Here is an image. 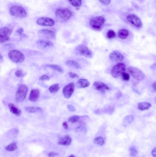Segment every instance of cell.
<instances>
[{
    "label": "cell",
    "instance_id": "484cf974",
    "mask_svg": "<svg viewBox=\"0 0 156 157\" xmlns=\"http://www.w3.org/2000/svg\"><path fill=\"white\" fill-rule=\"evenodd\" d=\"M134 121V118L132 116L128 115L125 117L123 119V124L124 126H127L131 124Z\"/></svg>",
    "mask_w": 156,
    "mask_h": 157
},
{
    "label": "cell",
    "instance_id": "74e56055",
    "mask_svg": "<svg viewBox=\"0 0 156 157\" xmlns=\"http://www.w3.org/2000/svg\"><path fill=\"white\" fill-rule=\"evenodd\" d=\"M122 77L123 80H126V81H127L130 79V75L129 74H127V73H123L122 75Z\"/></svg>",
    "mask_w": 156,
    "mask_h": 157
},
{
    "label": "cell",
    "instance_id": "d4e9b609",
    "mask_svg": "<svg viewBox=\"0 0 156 157\" xmlns=\"http://www.w3.org/2000/svg\"><path fill=\"white\" fill-rule=\"evenodd\" d=\"M46 67L50 68V69H53L54 70L60 72V73H63V70L62 67L56 64H48L46 65Z\"/></svg>",
    "mask_w": 156,
    "mask_h": 157
},
{
    "label": "cell",
    "instance_id": "8992f818",
    "mask_svg": "<svg viewBox=\"0 0 156 157\" xmlns=\"http://www.w3.org/2000/svg\"><path fill=\"white\" fill-rule=\"evenodd\" d=\"M105 22V19L103 16H96L91 18L89 21L90 25L95 30H99Z\"/></svg>",
    "mask_w": 156,
    "mask_h": 157
},
{
    "label": "cell",
    "instance_id": "4dcf8cb0",
    "mask_svg": "<svg viewBox=\"0 0 156 157\" xmlns=\"http://www.w3.org/2000/svg\"><path fill=\"white\" fill-rule=\"evenodd\" d=\"M80 117L78 115H73L69 117L68 119V121L71 123H74L77 122L79 120Z\"/></svg>",
    "mask_w": 156,
    "mask_h": 157
},
{
    "label": "cell",
    "instance_id": "e0dca14e",
    "mask_svg": "<svg viewBox=\"0 0 156 157\" xmlns=\"http://www.w3.org/2000/svg\"><path fill=\"white\" fill-rule=\"evenodd\" d=\"M90 83L88 80L82 78L77 81L76 84V86L77 88L82 89V88L88 87L89 86H90Z\"/></svg>",
    "mask_w": 156,
    "mask_h": 157
},
{
    "label": "cell",
    "instance_id": "44dd1931",
    "mask_svg": "<svg viewBox=\"0 0 156 157\" xmlns=\"http://www.w3.org/2000/svg\"><path fill=\"white\" fill-rule=\"evenodd\" d=\"M151 107L150 103L147 102H139L137 104V108L140 110L144 111L147 110Z\"/></svg>",
    "mask_w": 156,
    "mask_h": 157
},
{
    "label": "cell",
    "instance_id": "e575fe53",
    "mask_svg": "<svg viewBox=\"0 0 156 157\" xmlns=\"http://www.w3.org/2000/svg\"><path fill=\"white\" fill-rule=\"evenodd\" d=\"M16 76L17 77H23L24 76V74L23 73V71L22 70H18L15 72Z\"/></svg>",
    "mask_w": 156,
    "mask_h": 157
},
{
    "label": "cell",
    "instance_id": "277c9868",
    "mask_svg": "<svg viewBox=\"0 0 156 157\" xmlns=\"http://www.w3.org/2000/svg\"><path fill=\"white\" fill-rule=\"evenodd\" d=\"M56 16L59 19L67 21L72 16V12L68 9H59L56 11Z\"/></svg>",
    "mask_w": 156,
    "mask_h": 157
},
{
    "label": "cell",
    "instance_id": "bcb514c9",
    "mask_svg": "<svg viewBox=\"0 0 156 157\" xmlns=\"http://www.w3.org/2000/svg\"><path fill=\"white\" fill-rule=\"evenodd\" d=\"M152 88H153L154 91L156 92V81L154 82L152 84Z\"/></svg>",
    "mask_w": 156,
    "mask_h": 157
},
{
    "label": "cell",
    "instance_id": "603a6c76",
    "mask_svg": "<svg viewBox=\"0 0 156 157\" xmlns=\"http://www.w3.org/2000/svg\"><path fill=\"white\" fill-rule=\"evenodd\" d=\"M129 35V31L127 29H121L118 32V36L122 40L126 39L128 37Z\"/></svg>",
    "mask_w": 156,
    "mask_h": 157
},
{
    "label": "cell",
    "instance_id": "ab89813d",
    "mask_svg": "<svg viewBox=\"0 0 156 157\" xmlns=\"http://www.w3.org/2000/svg\"><path fill=\"white\" fill-rule=\"evenodd\" d=\"M68 110L71 111V112H74L76 111V108L74 107L72 105L68 104L67 106Z\"/></svg>",
    "mask_w": 156,
    "mask_h": 157
},
{
    "label": "cell",
    "instance_id": "7c38bea8",
    "mask_svg": "<svg viewBox=\"0 0 156 157\" xmlns=\"http://www.w3.org/2000/svg\"><path fill=\"white\" fill-rule=\"evenodd\" d=\"M75 85L73 82L70 83L67 86H65L63 89V94L66 98H69L72 95L74 91Z\"/></svg>",
    "mask_w": 156,
    "mask_h": 157
},
{
    "label": "cell",
    "instance_id": "f1b7e54d",
    "mask_svg": "<svg viewBox=\"0 0 156 157\" xmlns=\"http://www.w3.org/2000/svg\"><path fill=\"white\" fill-rule=\"evenodd\" d=\"M71 5L76 7H79L82 5V0H68Z\"/></svg>",
    "mask_w": 156,
    "mask_h": 157
},
{
    "label": "cell",
    "instance_id": "4316f807",
    "mask_svg": "<svg viewBox=\"0 0 156 157\" xmlns=\"http://www.w3.org/2000/svg\"><path fill=\"white\" fill-rule=\"evenodd\" d=\"M60 90L59 84H54L50 86L49 88V90L51 93H56Z\"/></svg>",
    "mask_w": 156,
    "mask_h": 157
},
{
    "label": "cell",
    "instance_id": "1f68e13d",
    "mask_svg": "<svg viewBox=\"0 0 156 157\" xmlns=\"http://www.w3.org/2000/svg\"><path fill=\"white\" fill-rule=\"evenodd\" d=\"M107 38L108 39H113L116 37V33L113 30H109L106 34Z\"/></svg>",
    "mask_w": 156,
    "mask_h": 157
},
{
    "label": "cell",
    "instance_id": "b9f144b4",
    "mask_svg": "<svg viewBox=\"0 0 156 157\" xmlns=\"http://www.w3.org/2000/svg\"><path fill=\"white\" fill-rule=\"evenodd\" d=\"M77 130H79V131H86V129L85 127L83 126H80L78 127L77 128Z\"/></svg>",
    "mask_w": 156,
    "mask_h": 157
},
{
    "label": "cell",
    "instance_id": "9a60e30c",
    "mask_svg": "<svg viewBox=\"0 0 156 157\" xmlns=\"http://www.w3.org/2000/svg\"><path fill=\"white\" fill-rule=\"evenodd\" d=\"M109 58L112 61L119 62V61H123L124 59V57L119 51H114L109 54Z\"/></svg>",
    "mask_w": 156,
    "mask_h": 157
},
{
    "label": "cell",
    "instance_id": "c3c4849f",
    "mask_svg": "<svg viewBox=\"0 0 156 157\" xmlns=\"http://www.w3.org/2000/svg\"><path fill=\"white\" fill-rule=\"evenodd\" d=\"M0 60H1V62H2V61L3 60V56H2V55H1V56H0Z\"/></svg>",
    "mask_w": 156,
    "mask_h": 157
},
{
    "label": "cell",
    "instance_id": "f6af8a7d",
    "mask_svg": "<svg viewBox=\"0 0 156 157\" xmlns=\"http://www.w3.org/2000/svg\"><path fill=\"white\" fill-rule=\"evenodd\" d=\"M24 29L23 28H20V29H18L17 31V33L18 34L21 35L22 34L23 32H24Z\"/></svg>",
    "mask_w": 156,
    "mask_h": 157
},
{
    "label": "cell",
    "instance_id": "83f0119b",
    "mask_svg": "<svg viewBox=\"0 0 156 157\" xmlns=\"http://www.w3.org/2000/svg\"><path fill=\"white\" fill-rule=\"evenodd\" d=\"M18 149V146L15 142H12L9 145L6 146L5 149L8 151H14Z\"/></svg>",
    "mask_w": 156,
    "mask_h": 157
},
{
    "label": "cell",
    "instance_id": "9c48e42d",
    "mask_svg": "<svg viewBox=\"0 0 156 157\" xmlns=\"http://www.w3.org/2000/svg\"><path fill=\"white\" fill-rule=\"evenodd\" d=\"M38 36L42 40L54 39L55 38L54 32L50 30L43 29L38 32Z\"/></svg>",
    "mask_w": 156,
    "mask_h": 157
},
{
    "label": "cell",
    "instance_id": "ffe728a7",
    "mask_svg": "<svg viewBox=\"0 0 156 157\" xmlns=\"http://www.w3.org/2000/svg\"><path fill=\"white\" fill-rule=\"evenodd\" d=\"M37 43L38 46L43 48L50 47L53 46V44L50 41H47L45 40H40L37 41Z\"/></svg>",
    "mask_w": 156,
    "mask_h": 157
},
{
    "label": "cell",
    "instance_id": "4fadbf2b",
    "mask_svg": "<svg viewBox=\"0 0 156 157\" xmlns=\"http://www.w3.org/2000/svg\"><path fill=\"white\" fill-rule=\"evenodd\" d=\"M36 23L38 25L43 26H53L55 22L53 19L47 17H41L38 19Z\"/></svg>",
    "mask_w": 156,
    "mask_h": 157
},
{
    "label": "cell",
    "instance_id": "ba28073f",
    "mask_svg": "<svg viewBox=\"0 0 156 157\" xmlns=\"http://www.w3.org/2000/svg\"><path fill=\"white\" fill-rule=\"evenodd\" d=\"M127 21L132 25L138 28H141L142 27V23L141 19L137 16L134 14H130L127 17Z\"/></svg>",
    "mask_w": 156,
    "mask_h": 157
},
{
    "label": "cell",
    "instance_id": "60d3db41",
    "mask_svg": "<svg viewBox=\"0 0 156 157\" xmlns=\"http://www.w3.org/2000/svg\"><path fill=\"white\" fill-rule=\"evenodd\" d=\"M59 155V154L56 152H50L49 154V157H54L55 156H58Z\"/></svg>",
    "mask_w": 156,
    "mask_h": 157
},
{
    "label": "cell",
    "instance_id": "f907efd6",
    "mask_svg": "<svg viewBox=\"0 0 156 157\" xmlns=\"http://www.w3.org/2000/svg\"><path fill=\"white\" fill-rule=\"evenodd\" d=\"M155 102H156V100H155Z\"/></svg>",
    "mask_w": 156,
    "mask_h": 157
},
{
    "label": "cell",
    "instance_id": "2e32d148",
    "mask_svg": "<svg viewBox=\"0 0 156 157\" xmlns=\"http://www.w3.org/2000/svg\"><path fill=\"white\" fill-rule=\"evenodd\" d=\"M40 92L38 89H34L31 90L30 93L29 100L31 102H36L39 98Z\"/></svg>",
    "mask_w": 156,
    "mask_h": 157
},
{
    "label": "cell",
    "instance_id": "52a82bcc",
    "mask_svg": "<svg viewBox=\"0 0 156 157\" xmlns=\"http://www.w3.org/2000/svg\"><path fill=\"white\" fill-rule=\"evenodd\" d=\"M127 71L136 80L141 81L145 78V75L142 70L136 67H129L127 69Z\"/></svg>",
    "mask_w": 156,
    "mask_h": 157
},
{
    "label": "cell",
    "instance_id": "5b68a950",
    "mask_svg": "<svg viewBox=\"0 0 156 157\" xmlns=\"http://www.w3.org/2000/svg\"><path fill=\"white\" fill-rule=\"evenodd\" d=\"M126 70V66L122 63H119L115 65L111 70V75L113 77L117 78L125 73Z\"/></svg>",
    "mask_w": 156,
    "mask_h": 157
},
{
    "label": "cell",
    "instance_id": "f35d334b",
    "mask_svg": "<svg viewBox=\"0 0 156 157\" xmlns=\"http://www.w3.org/2000/svg\"><path fill=\"white\" fill-rule=\"evenodd\" d=\"M69 76H70L71 78H78L79 77V76L78 75L75 74V73H72V72L69 73Z\"/></svg>",
    "mask_w": 156,
    "mask_h": 157
},
{
    "label": "cell",
    "instance_id": "8fae6325",
    "mask_svg": "<svg viewBox=\"0 0 156 157\" xmlns=\"http://www.w3.org/2000/svg\"><path fill=\"white\" fill-rule=\"evenodd\" d=\"M75 49L77 53L79 55L84 56L85 57H89V58L92 57V52L86 46L80 45L76 47Z\"/></svg>",
    "mask_w": 156,
    "mask_h": 157
},
{
    "label": "cell",
    "instance_id": "7bdbcfd3",
    "mask_svg": "<svg viewBox=\"0 0 156 157\" xmlns=\"http://www.w3.org/2000/svg\"><path fill=\"white\" fill-rule=\"evenodd\" d=\"M151 155L153 157H156V147L153 149L151 152Z\"/></svg>",
    "mask_w": 156,
    "mask_h": 157
},
{
    "label": "cell",
    "instance_id": "ee69618b",
    "mask_svg": "<svg viewBox=\"0 0 156 157\" xmlns=\"http://www.w3.org/2000/svg\"><path fill=\"white\" fill-rule=\"evenodd\" d=\"M62 125L63 126V127L66 130H67V129H68V123L66 122H64L63 123Z\"/></svg>",
    "mask_w": 156,
    "mask_h": 157
},
{
    "label": "cell",
    "instance_id": "f546056e",
    "mask_svg": "<svg viewBox=\"0 0 156 157\" xmlns=\"http://www.w3.org/2000/svg\"><path fill=\"white\" fill-rule=\"evenodd\" d=\"M94 142L95 144H97L98 145L100 146L104 145L105 143L104 139L101 137H97L95 138Z\"/></svg>",
    "mask_w": 156,
    "mask_h": 157
},
{
    "label": "cell",
    "instance_id": "681fc988",
    "mask_svg": "<svg viewBox=\"0 0 156 157\" xmlns=\"http://www.w3.org/2000/svg\"><path fill=\"white\" fill-rule=\"evenodd\" d=\"M75 157L74 155H70V156H69V157Z\"/></svg>",
    "mask_w": 156,
    "mask_h": 157
},
{
    "label": "cell",
    "instance_id": "3957f363",
    "mask_svg": "<svg viewBox=\"0 0 156 157\" xmlns=\"http://www.w3.org/2000/svg\"><path fill=\"white\" fill-rule=\"evenodd\" d=\"M28 92V88L25 84H22L18 87L16 94V102L20 103L25 100Z\"/></svg>",
    "mask_w": 156,
    "mask_h": 157
},
{
    "label": "cell",
    "instance_id": "30bf717a",
    "mask_svg": "<svg viewBox=\"0 0 156 157\" xmlns=\"http://www.w3.org/2000/svg\"><path fill=\"white\" fill-rule=\"evenodd\" d=\"M11 32V30L7 27L1 28L0 29V42L4 43L9 41Z\"/></svg>",
    "mask_w": 156,
    "mask_h": 157
},
{
    "label": "cell",
    "instance_id": "7a4b0ae2",
    "mask_svg": "<svg viewBox=\"0 0 156 157\" xmlns=\"http://www.w3.org/2000/svg\"><path fill=\"white\" fill-rule=\"evenodd\" d=\"M9 12L12 16L18 18H25L27 15L26 10L19 6H12L10 9Z\"/></svg>",
    "mask_w": 156,
    "mask_h": 157
},
{
    "label": "cell",
    "instance_id": "836d02e7",
    "mask_svg": "<svg viewBox=\"0 0 156 157\" xmlns=\"http://www.w3.org/2000/svg\"><path fill=\"white\" fill-rule=\"evenodd\" d=\"M15 47L14 44L12 43H9V44H5L3 46L4 49L7 50H9V49H12L14 48Z\"/></svg>",
    "mask_w": 156,
    "mask_h": 157
},
{
    "label": "cell",
    "instance_id": "ac0fdd59",
    "mask_svg": "<svg viewBox=\"0 0 156 157\" xmlns=\"http://www.w3.org/2000/svg\"><path fill=\"white\" fill-rule=\"evenodd\" d=\"M71 142V139L69 135H66L60 138L58 142V145H60L68 146Z\"/></svg>",
    "mask_w": 156,
    "mask_h": 157
},
{
    "label": "cell",
    "instance_id": "d6a6232c",
    "mask_svg": "<svg viewBox=\"0 0 156 157\" xmlns=\"http://www.w3.org/2000/svg\"><path fill=\"white\" fill-rule=\"evenodd\" d=\"M129 150H130V156L131 157H136L137 154H138L136 149L134 147H131Z\"/></svg>",
    "mask_w": 156,
    "mask_h": 157
},
{
    "label": "cell",
    "instance_id": "7dc6e473",
    "mask_svg": "<svg viewBox=\"0 0 156 157\" xmlns=\"http://www.w3.org/2000/svg\"><path fill=\"white\" fill-rule=\"evenodd\" d=\"M150 68L153 70H156V63L151 65V66Z\"/></svg>",
    "mask_w": 156,
    "mask_h": 157
},
{
    "label": "cell",
    "instance_id": "6da1fadb",
    "mask_svg": "<svg viewBox=\"0 0 156 157\" xmlns=\"http://www.w3.org/2000/svg\"><path fill=\"white\" fill-rule=\"evenodd\" d=\"M9 58L15 63H21L25 59V56L21 51L16 50L10 51L8 54Z\"/></svg>",
    "mask_w": 156,
    "mask_h": 157
},
{
    "label": "cell",
    "instance_id": "d6986e66",
    "mask_svg": "<svg viewBox=\"0 0 156 157\" xmlns=\"http://www.w3.org/2000/svg\"><path fill=\"white\" fill-rule=\"evenodd\" d=\"M8 106H9L10 111L12 114H14V115H15L16 116H17L21 115L22 113L21 111L19 110L18 108H17L15 105H14L13 104L10 103V104H9Z\"/></svg>",
    "mask_w": 156,
    "mask_h": 157
},
{
    "label": "cell",
    "instance_id": "8d00e7d4",
    "mask_svg": "<svg viewBox=\"0 0 156 157\" xmlns=\"http://www.w3.org/2000/svg\"><path fill=\"white\" fill-rule=\"evenodd\" d=\"M99 1L101 3L106 6L109 5L111 2V0H99Z\"/></svg>",
    "mask_w": 156,
    "mask_h": 157
},
{
    "label": "cell",
    "instance_id": "d590c367",
    "mask_svg": "<svg viewBox=\"0 0 156 157\" xmlns=\"http://www.w3.org/2000/svg\"><path fill=\"white\" fill-rule=\"evenodd\" d=\"M39 80L42 81H45V80H50V77L47 75H43L42 76L39 78Z\"/></svg>",
    "mask_w": 156,
    "mask_h": 157
},
{
    "label": "cell",
    "instance_id": "cb8c5ba5",
    "mask_svg": "<svg viewBox=\"0 0 156 157\" xmlns=\"http://www.w3.org/2000/svg\"><path fill=\"white\" fill-rule=\"evenodd\" d=\"M25 110L29 113H35L36 112H42L43 111L42 108L38 107H28L25 108Z\"/></svg>",
    "mask_w": 156,
    "mask_h": 157
},
{
    "label": "cell",
    "instance_id": "7402d4cb",
    "mask_svg": "<svg viewBox=\"0 0 156 157\" xmlns=\"http://www.w3.org/2000/svg\"><path fill=\"white\" fill-rule=\"evenodd\" d=\"M66 64L68 67H72L76 69H80L81 68L79 63L74 60H68L66 63Z\"/></svg>",
    "mask_w": 156,
    "mask_h": 157
},
{
    "label": "cell",
    "instance_id": "5bb4252c",
    "mask_svg": "<svg viewBox=\"0 0 156 157\" xmlns=\"http://www.w3.org/2000/svg\"><path fill=\"white\" fill-rule=\"evenodd\" d=\"M93 86L96 90L101 92L102 93H105L106 90L110 89L107 84L101 81H95Z\"/></svg>",
    "mask_w": 156,
    "mask_h": 157
}]
</instances>
